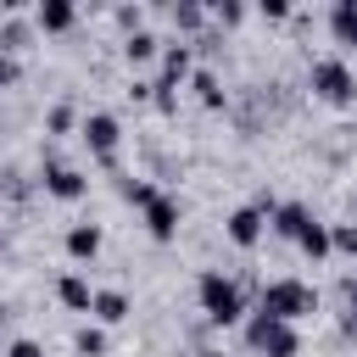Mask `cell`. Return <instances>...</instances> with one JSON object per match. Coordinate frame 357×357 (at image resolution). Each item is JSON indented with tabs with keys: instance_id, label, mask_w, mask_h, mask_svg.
Returning a JSON list of instances; mask_svg holds the SVG:
<instances>
[{
	"instance_id": "1",
	"label": "cell",
	"mask_w": 357,
	"mask_h": 357,
	"mask_svg": "<svg viewBox=\"0 0 357 357\" xmlns=\"http://www.w3.org/2000/svg\"><path fill=\"white\" fill-rule=\"evenodd\" d=\"M195 301H201V312H206V324H240L245 318V290H240V279H229L223 268H206L201 279H195Z\"/></svg>"
},
{
	"instance_id": "2",
	"label": "cell",
	"mask_w": 357,
	"mask_h": 357,
	"mask_svg": "<svg viewBox=\"0 0 357 357\" xmlns=\"http://www.w3.org/2000/svg\"><path fill=\"white\" fill-rule=\"evenodd\" d=\"M257 312H268L279 324H301L307 312H318V290L307 279H268L257 296Z\"/></svg>"
},
{
	"instance_id": "3",
	"label": "cell",
	"mask_w": 357,
	"mask_h": 357,
	"mask_svg": "<svg viewBox=\"0 0 357 357\" xmlns=\"http://www.w3.org/2000/svg\"><path fill=\"white\" fill-rule=\"evenodd\" d=\"M307 89H312L318 100H329V106H351V100H357V73H351L346 56H318V61L307 67Z\"/></svg>"
},
{
	"instance_id": "4",
	"label": "cell",
	"mask_w": 357,
	"mask_h": 357,
	"mask_svg": "<svg viewBox=\"0 0 357 357\" xmlns=\"http://www.w3.org/2000/svg\"><path fill=\"white\" fill-rule=\"evenodd\" d=\"M245 346H251L257 357H301V329L257 312V318L245 324Z\"/></svg>"
},
{
	"instance_id": "5",
	"label": "cell",
	"mask_w": 357,
	"mask_h": 357,
	"mask_svg": "<svg viewBox=\"0 0 357 357\" xmlns=\"http://www.w3.org/2000/svg\"><path fill=\"white\" fill-rule=\"evenodd\" d=\"M78 134H84V145H89V156H95L100 167H112V162H117V145H123V123H117L112 112H84Z\"/></svg>"
},
{
	"instance_id": "6",
	"label": "cell",
	"mask_w": 357,
	"mask_h": 357,
	"mask_svg": "<svg viewBox=\"0 0 357 357\" xmlns=\"http://www.w3.org/2000/svg\"><path fill=\"white\" fill-rule=\"evenodd\" d=\"M139 212H145V234H151V240H162V245H167V240H178V223H184V206H178V195L156 190V195H151Z\"/></svg>"
},
{
	"instance_id": "7",
	"label": "cell",
	"mask_w": 357,
	"mask_h": 357,
	"mask_svg": "<svg viewBox=\"0 0 357 357\" xmlns=\"http://www.w3.org/2000/svg\"><path fill=\"white\" fill-rule=\"evenodd\" d=\"M223 234H229V245H240V251H257L262 245V234H268V212L251 201V206H234L229 218H223Z\"/></svg>"
},
{
	"instance_id": "8",
	"label": "cell",
	"mask_w": 357,
	"mask_h": 357,
	"mask_svg": "<svg viewBox=\"0 0 357 357\" xmlns=\"http://www.w3.org/2000/svg\"><path fill=\"white\" fill-rule=\"evenodd\" d=\"M156 61H162V73H156L151 84L178 95V78H190V73H195V45H190V39H173V45H162V56H156Z\"/></svg>"
},
{
	"instance_id": "9",
	"label": "cell",
	"mask_w": 357,
	"mask_h": 357,
	"mask_svg": "<svg viewBox=\"0 0 357 357\" xmlns=\"http://www.w3.org/2000/svg\"><path fill=\"white\" fill-rule=\"evenodd\" d=\"M39 184H45V195H56V201H84V190H89V178H84L73 162H61V156H50V162H45Z\"/></svg>"
},
{
	"instance_id": "10",
	"label": "cell",
	"mask_w": 357,
	"mask_h": 357,
	"mask_svg": "<svg viewBox=\"0 0 357 357\" xmlns=\"http://www.w3.org/2000/svg\"><path fill=\"white\" fill-rule=\"evenodd\" d=\"M312 223H318V218H312V206H307V201H279V206L268 212V229H273V234H284V240H301Z\"/></svg>"
},
{
	"instance_id": "11",
	"label": "cell",
	"mask_w": 357,
	"mask_h": 357,
	"mask_svg": "<svg viewBox=\"0 0 357 357\" xmlns=\"http://www.w3.org/2000/svg\"><path fill=\"white\" fill-rule=\"evenodd\" d=\"M73 22H78V6L73 0H39L33 6V28L39 33H67Z\"/></svg>"
},
{
	"instance_id": "12",
	"label": "cell",
	"mask_w": 357,
	"mask_h": 357,
	"mask_svg": "<svg viewBox=\"0 0 357 357\" xmlns=\"http://www.w3.org/2000/svg\"><path fill=\"white\" fill-rule=\"evenodd\" d=\"M100 245H106L100 223H73V229H67V257H73V262H95Z\"/></svg>"
},
{
	"instance_id": "13",
	"label": "cell",
	"mask_w": 357,
	"mask_h": 357,
	"mask_svg": "<svg viewBox=\"0 0 357 357\" xmlns=\"http://www.w3.org/2000/svg\"><path fill=\"white\" fill-rule=\"evenodd\" d=\"M190 89H195V100H201L206 112H223V106H229V89H223V78H218L212 67H195V73H190Z\"/></svg>"
},
{
	"instance_id": "14",
	"label": "cell",
	"mask_w": 357,
	"mask_h": 357,
	"mask_svg": "<svg viewBox=\"0 0 357 357\" xmlns=\"http://www.w3.org/2000/svg\"><path fill=\"white\" fill-rule=\"evenodd\" d=\"M56 301H61L67 312H89L95 290H89V279H84V273H61V279H56Z\"/></svg>"
},
{
	"instance_id": "15",
	"label": "cell",
	"mask_w": 357,
	"mask_h": 357,
	"mask_svg": "<svg viewBox=\"0 0 357 357\" xmlns=\"http://www.w3.org/2000/svg\"><path fill=\"white\" fill-rule=\"evenodd\" d=\"M89 312H95V324H123L134 307H128V290H95Z\"/></svg>"
},
{
	"instance_id": "16",
	"label": "cell",
	"mask_w": 357,
	"mask_h": 357,
	"mask_svg": "<svg viewBox=\"0 0 357 357\" xmlns=\"http://www.w3.org/2000/svg\"><path fill=\"white\" fill-rule=\"evenodd\" d=\"M329 33H335L346 50H357V0H335V6H329Z\"/></svg>"
},
{
	"instance_id": "17",
	"label": "cell",
	"mask_w": 357,
	"mask_h": 357,
	"mask_svg": "<svg viewBox=\"0 0 357 357\" xmlns=\"http://www.w3.org/2000/svg\"><path fill=\"white\" fill-rule=\"evenodd\" d=\"M123 56H128L134 67H145V61L162 56V39H156L151 28H134V33H123Z\"/></svg>"
},
{
	"instance_id": "18",
	"label": "cell",
	"mask_w": 357,
	"mask_h": 357,
	"mask_svg": "<svg viewBox=\"0 0 357 357\" xmlns=\"http://www.w3.org/2000/svg\"><path fill=\"white\" fill-rule=\"evenodd\" d=\"M167 17H173L178 33H201V28H206V6H195V0H173Z\"/></svg>"
},
{
	"instance_id": "19",
	"label": "cell",
	"mask_w": 357,
	"mask_h": 357,
	"mask_svg": "<svg viewBox=\"0 0 357 357\" xmlns=\"http://www.w3.org/2000/svg\"><path fill=\"white\" fill-rule=\"evenodd\" d=\"M296 245H301V257L324 262V257H329V223H312V229H307V234H301Z\"/></svg>"
},
{
	"instance_id": "20",
	"label": "cell",
	"mask_w": 357,
	"mask_h": 357,
	"mask_svg": "<svg viewBox=\"0 0 357 357\" xmlns=\"http://www.w3.org/2000/svg\"><path fill=\"white\" fill-rule=\"evenodd\" d=\"M206 22H218V28H240V22H245V6H240V0H218V6H206Z\"/></svg>"
},
{
	"instance_id": "21",
	"label": "cell",
	"mask_w": 357,
	"mask_h": 357,
	"mask_svg": "<svg viewBox=\"0 0 357 357\" xmlns=\"http://www.w3.org/2000/svg\"><path fill=\"white\" fill-rule=\"evenodd\" d=\"M73 351H78V357H100V351H106V329H95V324H84V329L73 335Z\"/></svg>"
},
{
	"instance_id": "22",
	"label": "cell",
	"mask_w": 357,
	"mask_h": 357,
	"mask_svg": "<svg viewBox=\"0 0 357 357\" xmlns=\"http://www.w3.org/2000/svg\"><path fill=\"white\" fill-rule=\"evenodd\" d=\"M0 50H6V56H17V50H28V22H17L11 11H6V28H0Z\"/></svg>"
},
{
	"instance_id": "23",
	"label": "cell",
	"mask_w": 357,
	"mask_h": 357,
	"mask_svg": "<svg viewBox=\"0 0 357 357\" xmlns=\"http://www.w3.org/2000/svg\"><path fill=\"white\" fill-rule=\"evenodd\" d=\"M357 257V223H329V257Z\"/></svg>"
},
{
	"instance_id": "24",
	"label": "cell",
	"mask_w": 357,
	"mask_h": 357,
	"mask_svg": "<svg viewBox=\"0 0 357 357\" xmlns=\"http://www.w3.org/2000/svg\"><path fill=\"white\" fill-rule=\"evenodd\" d=\"M73 117H78V112H73V100H61V106H50L45 128H50V134H67V128H73Z\"/></svg>"
},
{
	"instance_id": "25",
	"label": "cell",
	"mask_w": 357,
	"mask_h": 357,
	"mask_svg": "<svg viewBox=\"0 0 357 357\" xmlns=\"http://www.w3.org/2000/svg\"><path fill=\"white\" fill-rule=\"evenodd\" d=\"M151 195H156V184H145V178H123V201H128V206H145Z\"/></svg>"
},
{
	"instance_id": "26",
	"label": "cell",
	"mask_w": 357,
	"mask_h": 357,
	"mask_svg": "<svg viewBox=\"0 0 357 357\" xmlns=\"http://www.w3.org/2000/svg\"><path fill=\"white\" fill-rule=\"evenodd\" d=\"M117 28H123V33L145 28V6H117Z\"/></svg>"
},
{
	"instance_id": "27",
	"label": "cell",
	"mask_w": 357,
	"mask_h": 357,
	"mask_svg": "<svg viewBox=\"0 0 357 357\" xmlns=\"http://www.w3.org/2000/svg\"><path fill=\"white\" fill-rule=\"evenodd\" d=\"M6 357H45V346L22 335V340H11V346H6Z\"/></svg>"
},
{
	"instance_id": "28",
	"label": "cell",
	"mask_w": 357,
	"mask_h": 357,
	"mask_svg": "<svg viewBox=\"0 0 357 357\" xmlns=\"http://www.w3.org/2000/svg\"><path fill=\"white\" fill-rule=\"evenodd\" d=\"M262 17H268V22H284V17H290V0H262Z\"/></svg>"
},
{
	"instance_id": "29",
	"label": "cell",
	"mask_w": 357,
	"mask_h": 357,
	"mask_svg": "<svg viewBox=\"0 0 357 357\" xmlns=\"http://www.w3.org/2000/svg\"><path fill=\"white\" fill-rule=\"evenodd\" d=\"M195 357H223V351H195Z\"/></svg>"
},
{
	"instance_id": "30",
	"label": "cell",
	"mask_w": 357,
	"mask_h": 357,
	"mask_svg": "<svg viewBox=\"0 0 357 357\" xmlns=\"http://www.w3.org/2000/svg\"><path fill=\"white\" fill-rule=\"evenodd\" d=\"M346 329H351V335H357V324H346Z\"/></svg>"
}]
</instances>
